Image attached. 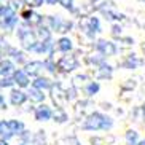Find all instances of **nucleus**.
Wrapping results in <instances>:
<instances>
[{"instance_id": "6", "label": "nucleus", "mask_w": 145, "mask_h": 145, "mask_svg": "<svg viewBox=\"0 0 145 145\" xmlns=\"http://www.w3.org/2000/svg\"><path fill=\"white\" fill-rule=\"evenodd\" d=\"M93 48H94V51L99 53V54H102L105 59L116 56L120 51L118 45L113 40H107V39H97L93 43Z\"/></svg>"}, {"instance_id": "38", "label": "nucleus", "mask_w": 145, "mask_h": 145, "mask_svg": "<svg viewBox=\"0 0 145 145\" xmlns=\"http://www.w3.org/2000/svg\"><path fill=\"white\" fill-rule=\"evenodd\" d=\"M8 108V104H7V99H5V96L2 93H0V112L2 110H7Z\"/></svg>"}, {"instance_id": "21", "label": "nucleus", "mask_w": 145, "mask_h": 145, "mask_svg": "<svg viewBox=\"0 0 145 145\" xmlns=\"http://www.w3.org/2000/svg\"><path fill=\"white\" fill-rule=\"evenodd\" d=\"M83 93H85L86 97H94L101 93V83L97 80H89L83 86Z\"/></svg>"}, {"instance_id": "37", "label": "nucleus", "mask_w": 145, "mask_h": 145, "mask_svg": "<svg viewBox=\"0 0 145 145\" xmlns=\"http://www.w3.org/2000/svg\"><path fill=\"white\" fill-rule=\"evenodd\" d=\"M32 137H34V134L29 131V129H26V131L22 132L21 136L18 137V140H21V142H26V144H30L32 142Z\"/></svg>"}, {"instance_id": "45", "label": "nucleus", "mask_w": 145, "mask_h": 145, "mask_svg": "<svg viewBox=\"0 0 145 145\" xmlns=\"http://www.w3.org/2000/svg\"><path fill=\"white\" fill-rule=\"evenodd\" d=\"M142 50H144V51H145V42H144V45H142Z\"/></svg>"}, {"instance_id": "20", "label": "nucleus", "mask_w": 145, "mask_h": 145, "mask_svg": "<svg viewBox=\"0 0 145 145\" xmlns=\"http://www.w3.org/2000/svg\"><path fill=\"white\" fill-rule=\"evenodd\" d=\"M16 69H18V65L10 57L2 59L0 61V77H11Z\"/></svg>"}, {"instance_id": "33", "label": "nucleus", "mask_w": 145, "mask_h": 145, "mask_svg": "<svg viewBox=\"0 0 145 145\" xmlns=\"http://www.w3.org/2000/svg\"><path fill=\"white\" fill-rule=\"evenodd\" d=\"M110 35H112L115 40H120L121 37H123V27H121V24H120V22L112 24V27H110Z\"/></svg>"}, {"instance_id": "44", "label": "nucleus", "mask_w": 145, "mask_h": 145, "mask_svg": "<svg viewBox=\"0 0 145 145\" xmlns=\"http://www.w3.org/2000/svg\"><path fill=\"white\" fill-rule=\"evenodd\" d=\"M18 145H30V144H26V142H21V140H19V144H18Z\"/></svg>"}, {"instance_id": "17", "label": "nucleus", "mask_w": 145, "mask_h": 145, "mask_svg": "<svg viewBox=\"0 0 145 145\" xmlns=\"http://www.w3.org/2000/svg\"><path fill=\"white\" fill-rule=\"evenodd\" d=\"M113 73H115V69L113 65H110L108 62L102 64L101 67L96 69V72H94V77L97 81H102V80H112L113 78Z\"/></svg>"}, {"instance_id": "7", "label": "nucleus", "mask_w": 145, "mask_h": 145, "mask_svg": "<svg viewBox=\"0 0 145 145\" xmlns=\"http://www.w3.org/2000/svg\"><path fill=\"white\" fill-rule=\"evenodd\" d=\"M97 10L101 11V14H102L104 18H105L107 21H112V24H115V22H120L124 19V14L120 13V11H116V8L113 7V3L112 2H102L101 5H97Z\"/></svg>"}, {"instance_id": "23", "label": "nucleus", "mask_w": 145, "mask_h": 145, "mask_svg": "<svg viewBox=\"0 0 145 145\" xmlns=\"http://www.w3.org/2000/svg\"><path fill=\"white\" fill-rule=\"evenodd\" d=\"M8 124L10 128H11V131H13L14 137H19L22 134V132L26 131V123L22 121V120H16V118H8Z\"/></svg>"}, {"instance_id": "39", "label": "nucleus", "mask_w": 145, "mask_h": 145, "mask_svg": "<svg viewBox=\"0 0 145 145\" xmlns=\"http://www.w3.org/2000/svg\"><path fill=\"white\" fill-rule=\"evenodd\" d=\"M59 3H61V0H45V5H48V7H56Z\"/></svg>"}, {"instance_id": "43", "label": "nucleus", "mask_w": 145, "mask_h": 145, "mask_svg": "<svg viewBox=\"0 0 145 145\" xmlns=\"http://www.w3.org/2000/svg\"><path fill=\"white\" fill-rule=\"evenodd\" d=\"M89 2H91V3H94V5H96V3H99L101 0H89Z\"/></svg>"}, {"instance_id": "42", "label": "nucleus", "mask_w": 145, "mask_h": 145, "mask_svg": "<svg viewBox=\"0 0 145 145\" xmlns=\"http://www.w3.org/2000/svg\"><path fill=\"white\" fill-rule=\"evenodd\" d=\"M137 145H145V139H140V140H139V144Z\"/></svg>"}, {"instance_id": "34", "label": "nucleus", "mask_w": 145, "mask_h": 145, "mask_svg": "<svg viewBox=\"0 0 145 145\" xmlns=\"http://www.w3.org/2000/svg\"><path fill=\"white\" fill-rule=\"evenodd\" d=\"M45 5V0H24V7L30 10H39Z\"/></svg>"}, {"instance_id": "15", "label": "nucleus", "mask_w": 145, "mask_h": 145, "mask_svg": "<svg viewBox=\"0 0 145 145\" xmlns=\"http://www.w3.org/2000/svg\"><path fill=\"white\" fill-rule=\"evenodd\" d=\"M29 53L24 51L22 48H18V46H11V50H10V59L13 61L14 64L18 65V67H24V65L29 62Z\"/></svg>"}, {"instance_id": "35", "label": "nucleus", "mask_w": 145, "mask_h": 145, "mask_svg": "<svg viewBox=\"0 0 145 145\" xmlns=\"http://www.w3.org/2000/svg\"><path fill=\"white\" fill-rule=\"evenodd\" d=\"M7 3H8L16 13H19L22 8H26V7H24V0H7Z\"/></svg>"}, {"instance_id": "29", "label": "nucleus", "mask_w": 145, "mask_h": 145, "mask_svg": "<svg viewBox=\"0 0 145 145\" xmlns=\"http://www.w3.org/2000/svg\"><path fill=\"white\" fill-rule=\"evenodd\" d=\"M11 46H13V45L5 39V37H0V61L7 59V57L10 56V50H11Z\"/></svg>"}, {"instance_id": "2", "label": "nucleus", "mask_w": 145, "mask_h": 145, "mask_svg": "<svg viewBox=\"0 0 145 145\" xmlns=\"http://www.w3.org/2000/svg\"><path fill=\"white\" fill-rule=\"evenodd\" d=\"M45 24L53 30V34L61 35H69V32H72L75 29V21L73 19H67L62 18L61 14H50L45 18Z\"/></svg>"}, {"instance_id": "30", "label": "nucleus", "mask_w": 145, "mask_h": 145, "mask_svg": "<svg viewBox=\"0 0 145 145\" xmlns=\"http://www.w3.org/2000/svg\"><path fill=\"white\" fill-rule=\"evenodd\" d=\"M30 145H46V132L43 131V129L37 131L34 134V137H32Z\"/></svg>"}, {"instance_id": "19", "label": "nucleus", "mask_w": 145, "mask_h": 145, "mask_svg": "<svg viewBox=\"0 0 145 145\" xmlns=\"http://www.w3.org/2000/svg\"><path fill=\"white\" fill-rule=\"evenodd\" d=\"M32 86L37 88V89H42V91H51L53 86H54V81H53L51 77H46V75H42L39 78H34L32 80Z\"/></svg>"}, {"instance_id": "4", "label": "nucleus", "mask_w": 145, "mask_h": 145, "mask_svg": "<svg viewBox=\"0 0 145 145\" xmlns=\"http://www.w3.org/2000/svg\"><path fill=\"white\" fill-rule=\"evenodd\" d=\"M80 29L81 32L85 34V37H88L89 40L96 42V37L99 34H102V22H101V18L96 16V14H91V16H86V19L83 22H80Z\"/></svg>"}, {"instance_id": "40", "label": "nucleus", "mask_w": 145, "mask_h": 145, "mask_svg": "<svg viewBox=\"0 0 145 145\" xmlns=\"http://www.w3.org/2000/svg\"><path fill=\"white\" fill-rule=\"evenodd\" d=\"M142 120H144V123H145V104L142 105Z\"/></svg>"}, {"instance_id": "46", "label": "nucleus", "mask_w": 145, "mask_h": 145, "mask_svg": "<svg viewBox=\"0 0 145 145\" xmlns=\"http://www.w3.org/2000/svg\"><path fill=\"white\" fill-rule=\"evenodd\" d=\"M0 3H3V0H0Z\"/></svg>"}, {"instance_id": "16", "label": "nucleus", "mask_w": 145, "mask_h": 145, "mask_svg": "<svg viewBox=\"0 0 145 145\" xmlns=\"http://www.w3.org/2000/svg\"><path fill=\"white\" fill-rule=\"evenodd\" d=\"M142 64H144V61H142L137 54L131 53V54H128V56L123 57V61L120 62V67L124 69V70H137Z\"/></svg>"}, {"instance_id": "24", "label": "nucleus", "mask_w": 145, "mask_h": 145, "mask_svg": "<svg viewBox=\"0 0 145 145\" xmlns=\"http://www.w3.org/2000/svg\"><path fill=\"white\" fill-rule=\"evenodd\" d=\"M0 139H3V140H11L14 139V134L11 131L8 124V120H0Z\"/></svg>"}, {"instance_id": "8", "label": "nucleus", "mask_w": 145, "mask_h": 145, "mask_svg": "<svg viewBox=\"0 0 145 145\" xmlns=\"http://www.w3.org/2000/svg\"><path fill=\"white\" fill-rule=\"evenodd\" d=\"M34 120L39 121V123H46V121H51L53 120V115H54V110H53L51 105L48 104H40V105L34 107Z\"/></svg>"}, {"instance_id": "22", "label": "nucleus", "mask_w": 145, "mask_h": 145, "mask_svg": "<svg viewBox=\"0 0 145 145\" xmlns=\"http://www.w3.org/2000/svg\"><path fill=\"white\" fill-rule=\"evenodd\" d=\"M35 34H37V39L40 42H51L53 40V30L46 26V24H42L35 29Z\"/></svg>"}, {"instance_id": "26", "label": "nucleus", "mask_w": 145, "mask_h": 145, "mask_svg": "<svg viewBox=\"0 0 145 145\" xmlns=\"http://www.w3.org/2000/svg\"><path fill=\"white\" fill-rule=\"evenodd\" d=\"M43 64H45V72L50 73V75H56L57 73V64H56V57L54 56H48L43 59Z\"/></svg>"}, {"instance_id": "28", "label": "nucleus", "mask_w": 145, "mask_h": 145, "mask_svg": "<svg viewBox=\"0 0 145 145\" xmlns=\"http://www.w3.org/2000/svg\"><path fill=\"white\" fill-rule=\"evenodd\" d=\"M53 121L57 124H64L69 121V113L62 108V107H57L54 110V115H53Z\"/></svg>"}, {"instance_id": "3", "label": "nucleus", "mask_w": 145, "mask_h": 145, "mask_svg": "<svg viewBox=\"0 0 145 145\" xmlns=\"http://www.w3.org/2000/svg\"><path fill=\"white\" fill-rule=\"evenodd\" d=\"M16 37H18V42H19V48H22L27 53H30L34 45L39 42L35 29H32L30 26H27L26 22H22V21L16 29Z\"/></svg>"}, {"instance_id": "18", "label": "nucleus", "mask_w": 145, "mask_h": 145, "mask_svg": "<svg viewBox=\"0 0 145 145\" xmlns=\"http://www.w3.org/2000/svg\"><path fill=\"white\" fill-rule=\"evenodd\" d=\"M27 91V97H29V102L30 104H35V105H40V104H45L46 102V94L45 91L42 89H37L34 86H30Z\"/></svg>"}, {"instance_id": "14", "label": "nucleus", "mask_w": 145, "mask_h": 145, "mask_svg": "<svg viewBox=\"0 0 145 145\" xmlns=\"http://www.w3.org/2000/svg\"><path fill=\"white\" fill-rule=\"evenodd\" d=\"M19 24H21L19 13H11L10 16L0 19V30H3V32H13V30L18 29Z\"/></svg>"}, {"instance_id": "27", "label": "nucleus", "mask_w": 145, "mask_h": 145, "mask_svg": "<svg viewBox=\"0 0 145 145\" xmlns=\"http://www.w3.org/2000/svg\"><path fill=\"white\" fill-rule=\"evenodd\" d=\"M140 140V136H139V132L136 129H126L124 132V142L128 145H137Z\"/></svg>"}, {"instance_id": "9", "label": "nucleus", "mask_w": 145, "mask_h": 145, "mask_svg": "<svg viewBox=\"0 0 145 145\" xmlns=\"http://www.w3.org/2000/svg\"><path fill=\"white\" fill-rule=\"evenodd\" d=\"M8 102L11 107H19L26 105L29 102V97H27V91L26 89H21V88H13V89L10 91L8 94Z\"/></svg>"}, {"instance_id": "25", "label": "nucleus", "mask_w": 145, "mask_h": 145, "mask_svg": "<svg viewBox=\"0 0 145 145\" xmlns=\"http://www.w3.org/2000/svg\"><path fill=\"white\" fill-rule=\"evenodd\" d=\"M107 62V59L104 57L102 54H99V53H96L94 51V54H89V56H86V64H89L91 67H94V69H97V67H101L102 64H105Z\"/></svg>"}, {"instance_id": "41", "label": "nucleus", "mask_w": 145, "mask_h": 145, "mask_svg": "<svg viewBox=\"0 0 145 145\" xmlns=\"http://www.w3.org/2000/svg\"><path fill=\"white\" fill-rule=\"evenodd\" d=\"M0 145H10L8 140H3V139H0Z\"/></svg>"}, {"instance_id": "32", "label": "nucleus", "mask_w": 145, "mask_h": 145, "mask_svg": "<svg viewBox=\"0 0 145 145\" xmlns=\"http://www.w3.org/2000/svg\"><path fill=\"white\" fill-rule=\"evenodd\" d=\"M13 88H16L13 77H0V89H8L11 91Z\"/></svg>"}, {"instance_id": "1", "label": "nucleus", "mask_w": 145, "mask_h": 145, "mask_svg": "<svg viewBox=\"0 0 145 145\" xmlns=\"http://www.w3.org/2000/svg\"><path fill=\"white\" fill-rule=\"evenodd\" d=\"M113 128H115V120L99 110L91 112L80 124V129L85 132H110Z\"/></svg>"}, {"instance_id": "11", "label": "nucleus", "mask_w": 145, "mask_h": 145, "mask_svg": "<svg viewBox=\"0 0 145 145\" xmlns=\"http://www.w3.org/2000/svg\"><path fill=\"white\" fill-rule=\"evenodd\" d=\"M54 48L61 54H69V53H73V50H75V42L69 35H61L54 42Z\"/></svg>"}, {"instance_id": "10", "label": "nucleus", "mask_w": 145, "mask_h": 145, "mask_svg": "<svg viewBox=\"0 0 145 145\" xmlns=\"http://www.w3.org/2000/svg\"><path fill=\"white\" fill-rule=\"evenodd\" d=\"M54 42L56 40H51V42H37L34 45V48L30 50V53L32 54H39V56H45V57H48V56H54Z\"/></svg>"}, {"instance_id": "36", "label": "nucleus", "mask_w": 145, "mask_h": 145, "mask_svg": "<svg viewBox=\"0 0 145 145\" xmlns=\"http://www.w3.org/2000/svg\"><path fill=\"white\" fill-rule=\"evenodd\" d=\"M59 145H81V142L78 140L75 136H67V137H64V139H61Z\"/></svg>"}, {"instance_id": "13", "label": "nucleus", "mask_w": 145, "mask_h": 145, "mask_svg": "<svg viewBox=\"0 0 145 145\" xmlns=\"http://www.w3.org/2000/svg\"><path fill=\"white\" fill-rule=\"evenodd\" d=\"M11 77H13L14 83H16V88H21V89H29L30 86H32V78L27 75V72L22 67H18Z\"/></svg>"}, {"instance_id": "31", "label": "nucleus", "mask_w": 145, "mask_h": 145, "mask_svg": "<svg viewBox=\"0 0 145 145\" xmlns=\"http://www.w3.org/2000/svg\"><path fill=\"white\" fill-rule=\"evenodd\" d=\"M59 5L70 14H78V8L75 7V0H61Z\"/></svg>"}, {"instance_id": "5", "label": "nucleus", "mask_w": 145, "mask_h": 145, "mask_svg": "<svg viewBox=\"0 0 145 145\" xmlns=\"http://www.w3.org/2000/svg\"><path fill=\"white\" fill-rule=\"evenodd\" d=\"M56 64H57V72L69 75V73H72L80 69V59L73 53H69V54L61 56L59 59L56 61Z\"/></svg>"}, {"instance_id": "12", "label": "nucleus", "mask_w": 145, "mask_h": 145, "mask_svg": "<svg viewBox=\"0 0 145 145\" xmlns=\"http://www.w3.org/2000/svg\"><path fill=\"white\" fill-rule=\"evenodd\" d=\"M22 69L26 70L27 75H29L32 80H34V78L42 77L43 73H45V64H43L42 59H32V61H29V62H27Z\"/></svg>"}]
</instances>
